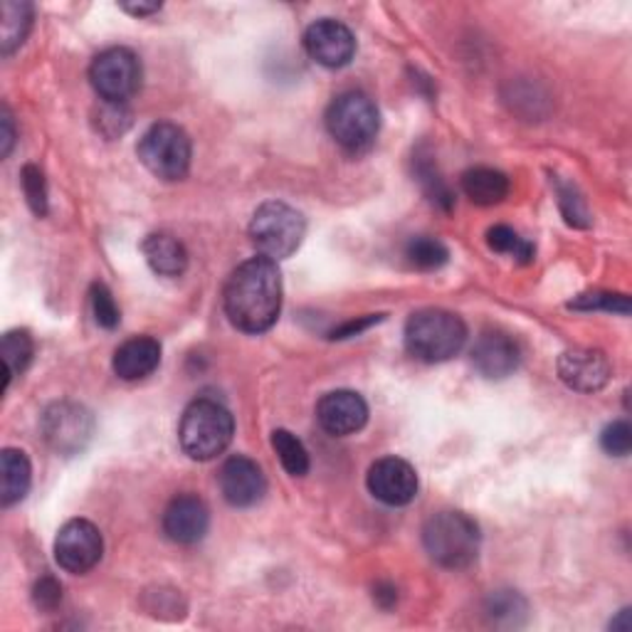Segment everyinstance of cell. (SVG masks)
<instances>
[{"instance_id": "obj_4", "label": "cell", "mask_w": 632, "mask_h": 632, "mask_svg": "<svg viewBox=\"0 0 632 632\" xmlns=\"http://www.w3.org/2000/svg\"><path fill=\"white\" fill-rule=\"evenodd\" d=\"M467 326L458 314L444 309L415 312L405 324V349L422 363H442L462 351Z\"/></svg>"}, {"instance_id": "obj_14", "label": "cell", "mask_w": 632, "mask_h": 632, "mask_svg": "<svg viewBox=\"0 0 632 632\" xmlns=\"http://www.w3.org/2000/svg\"><path fill=\"white\" fill-rule=\"evenodd\" d=\"M558 375L571 391L598 393L608 385L612 369L608 356L598 349H571L561 353Z\"/></svg>"}, {"instance_id": "obj_6", "label": "cell", "mask_w": 632, "mask_h": 632, "mask_svg": "<svg viewBox=\"0 0 632 632\" xmlns=\"http://www.w3.org/2000/svg\"><path fill=\"white\" fill-rule=\"evenodd\" d=\"M304 215L282 201H270L257 207L250 223V237L257 252L274 262L296 252V247L304 240Z\"/></svg>"}, {"instance_id": "obj_23", "label": "cell", "mask_w": 632, "mask_h": 632, "mask_svg": "<svg viewBox=\"0 0 632 632\" xmlns=\"http://www.w3.org/2000/svg\"><path fill=\"white\" fill-rule=\"evenodd\" d=\"M415 178L422 188V193L428 201L442 213H450L454 207V193L452 188L444 181L438 163L430 161V156H415Z\"/></svg>"}, {"instance_id": "obj_22", "label": "cell", "mask_w": 632, "mask_h": 632, "mask_svg": "<svg viewBox=\"0 0 632 632\" xmlns=\"http://www.w3.org/2000/svg\"><path fill=\"white\" fill-rule=\"evenodd\" d=\"M33 27V5L25 0H5L3 3V25H0V53L10 55L25 43Z\"/></svg>"}, {"instance_id": "obj_10", "label": "cell", "mask_w": 632, "mask_h": 632, "mask_svg": "<svg viewBox=\"0 0 632 632\" xmlns=\"http://www.w3.org/2000/svg\"><path fill=\"white\" fill-rule=\"evenodd\" d=\"M45 440L59 454H79L92 440L94 418L92 413L77 403L49 405L43 418Z\"/></svg>"}, {"instance_id": "obj_28", "label": "cell", "mask_w": 632, "mask_h": 632, "mask_svg": "<svg viewBox=\"0 0 632 632\" xmlns=\"http://www.w3.org/2000/svg\"><path fill=\"white\" fill-rule=\"evenodd\" d=\"M487 245L492 247L494 252L509 255V257H514V260L521 262V264L533 262V252H537L529 240H523L519 233H514L511 227H507V225L489 227Z\"/></svg>"}, {"instance_id": "obj_34", "label": "cell", "mask_w": 632, "mask_h": 632, "mask_svg": "<svg viewBox=\"0 0 632 632\" xmlns=\"http://www.w3.org/2000/svg\"><path fill=\"white\" fill-rule=\"evenodd\" d=\"M600 448L606 450L610 458H628L632 450V428L625 420L610 422L606 430L600 432Z\"/></svg>"}, {"instance_id": "obj_15", "label": "cell", "mask_w": 632, "mask_h": 632, "mask_svg": "<svg viewBox=\"0 0 632 632\" xmlns=\"http://www.w3.org/2000/svg\"><path fill=\"white\" fill-rule=\"evenodd\" d=\"M207 527H211V511L195 494H178L176 499L168 501L163 511V533L173 543L193 546L205 537Z\"/></svg>"}, {"instance_id": "obj_29", "label": "cell", "mask_w": 632, "mask_h": 632, "mask_svg": "<svg viewBox=\"0 0 632 632\" xmlns=\"http://www.w3.org/2000/svg\"><path fill=\"white\" fill-rule=\"evenodd\" d=\"M94 126L102 136L116 138V136H122L128 126H132V112H128L126 104L102 102V106H99L94 114Z\"/></svg>"}, {"instance_id": "obj_21", "label": "cell", "mask_w": 632, "mask_h": 632, "mask_svg": "<svg viewBox=\"0 0 632 632\" xmlns=\"http://www.w3.org/2000/svg\"><path fill=\"white\" fill-rule=\"evenodd\" d=\"M0 467H3V487H0V504L3 507H13V504L23 501L30 489V479H33V467L23 450L5 448L0 454Z\"/></svg>"}, {"instance_id": "obj_30", "label": "cell", "mask_w": 632, "mask_h": 632, "mask_svg": "<svg viewBox=\"0 0 632 632\" xmlns=\"http://www.w3.org/2000/svg\"><path fill=\"white\" fill-rule=\"evenodd\" d=\"M556 195H558V207L563 217H566V223L573 227H588L590 217H588V207L586 201H583L580 193L576 191V185L571 183H563L561 178H556Z\"/></svg>"}, {"instance_id": "obj_24", "label": "cell", "mask_w": 632, "mask_h": 632, "mask_svg": "<svg viewBox=\"0 0 632 632\" xmlns=\"http://www.w3.org/2000/svg\"><path fill=\"white\" fill-rule=\"evenodd\" d=\"M33 353H35L33 336H30L25 329L8 331L3 336L0 356H3V363H5V388L10 385V381H13V375H20L27 369L30 361H33Z\"/></svg>"}, {"instance_id": "obj_26", "label": "cell", "mask_w": 632, "mask_h": 632, "mask_svg": "<svg viewBox=\"0 0 632 632\" xmlns=\"http://www.w3.org/2000/svg\"><path fill=\"white\" fill-rule=\"evenodd\" d=\"M272 448L276 452V458H280L282 467L290 472L292 477H304V474L309 472V452H306L302 440L290 430H274Z\"/></svg>"}, {"instance_id": "obj_40", "label": "cell", "mask_w": 632, "mask_h": 632, "mask_svg": "<svg viewBox=\"0 0 632 632\" xmlns=\"http://www.w3.org/2000/svg\"><path fill=\"white\" fill-rule=\"evenodd\" d=\"M628 620H630V610L625 608V610L620 612V618H618L616 622H612L610 628H612V630H630V622H628Z\"/></svg>"}, {"instance_id": "obj_5", "label": "cell", "mask_w": 632, "mask_h": 632, "mask_svg": "<svg viewBox=\"0 0 632 632\" xmlns=\"http://www.w3.org/2000/svg\"><path fill=\"white\" fill-rule=\"evenodd\" d=\"M326 128L336 144L349 154L371 148L381 128V114L365 92H343L326 109Z\"/></svg>"}, {"instance_id": "obj_32", "label": "cell", "mask_w": 632, "mask_h": 632, "mask_svg": "<svg viewBox=\"0 0 632 632\" xmlns=\"http://www.w3.org/2000/svg\"><path fill=\"white\" fill-rule=\"evenodd\" d=\"M89 300H92V312H94V321L102 326V329H116L119 321H122V314H119V306L114 302L112 292L109 286L97 282L92 284V292H89Z\"/></svg>"}, {"instance_id": "obj_27", "label": "cell", "mask_w": 632, "mask_h": 632, "mask_svg": "<svg viewBox=\"0 0 632 632\" xmlns=\"http://www.w3.org/2000/svg\"><path fill=\"white\" fill-rule=\"evenodd\" d=\"M405 257H408V262L413 267H418V270L432 272L448 264L450 250L440 240H435V237L420 235V237H413V240L405 245Z\"/></svg>"}, {"instance_id": "obj_2", "label": "cell", "mask_w": 632, "mask_h": 632, "mask_svg": "<svg viewBox=\"0 0 632 632\" xmlns=\"http://www.w3.org/2000/svg\"><path fill=\"white\" fill-rule=\"evenodd\" d=\"M422 543L428 556L442 568L462 571L479 556L482 533L477 521L462 511H440L425 521Z\"/></svg>"}, {"instance_id": "obj_8", "label": "cell", "mask_w": 632, "mask_h": 632, "mask_svg": "<svg viewBox=\"0 0 632 632\" xmlns=\"http://www.w3.org/2000/svg\"><path fill=\"white\" fill-rule=\"evenodd\" d=\"M142 59L128 47H109L89 67V82L102 102L126 104L142 87Z\"/></svg>"}, {"instance_id": "obj_16", "label": "cell", "mask_w": 632, "mask_h": 632, "mask_svg": "<svg viewBox=\"0 0 632 632\" xmlns=\"http://www.w3.org/2000/svg\"><path fill=\"white\" fill-rule=\"evenodd\" d=\"M316 420L334 438L359 432L369 420V405L353 391H331L316 405Z\"/></svg>"}, {"instance_id": "obj_36", "label": "cell", "mask_w": 632, "mask_h": 632, "mask_svg": "<svg viewBox=\"0 0 632 632\" xmlns=\"http://www.w3.org/2000/svg\"><path fill=\"white\" fill-rule=\"evenodd\" d=\"M381 319H383L381 314L361 316V319L349 321V324L339 326V329H334V331H331V339H349V336H359L361 331H365V329H369V326H373V324H379Z\"/></svg>"}, {"instance_id": "obj_3", "label": "cell", "mask_w": 632, "mask_h": 632, "mask_svg": "<svg viewBox=\"0 0 632 632\" xmlns=\"http://www.w3.org/2000/svg\"><path fill=\"white\" fill-rule=\"evenodd\" d=\"M233 435L235 420L230 410L213 398L193 400L178 425L181 450L195 462H207L223 454L233 442Z\"/></svg>"}, {"instance_id": "obj_38", "label": "cell", "mask_w": 632, "mask_h": 632, "mask_svg": "<svg viewBox=\"0 0 632 632\" xmlns=\"http://www.w3.org/2000/svg\"><path fill=\"white\" fill-rule=\"evenodd\" d=\"M373 598L381 608H393L395 602H398V590H395V586H391V583H379L373 590Z\"/></svg>"}, {"instance_id": "obj_13", "label": "cell", "mask_w": 632, "mask_h": 632, "mask_svg": "<svg viewBox=\"0 0 632 632\" xmlns=\"http://www.w3.org/2000/svg\"><path fill=\"white\" fill-rule=\"evenodd\" d=\"M217 479H221V492L225 501L237 509L255 507L267 492L262 467L255 460L245 458V454H235V458L225 460Z\"/></svg>"}, {"instance_id": "obj_17", "label": "cell", "mask_w": 632, "mask_h": 632, "mask_svg": "<svg viewBox=\"0 0 632 632\" xmlns=\"http://www.w3.org/2000/svg\"><path fill=\"white\" fill-rule=\"evenodd\" d=\"M472 363L484 379H507L521 363L519 343L504 331H484L472 349Z\"/></svg>"}, {"instance_id": "obj_9", "label": "cell", "mask_w": 632, "mask_h": 632, "mask_svg": "<svg viewBox=\"0 0 632 632\" xmlns=\"http://www.w3.org/2000/svg\"><path fill=\"white\" fill-rule=\"evenodd\" d=\"M104 553V539L92 521L72 519L57 531L55 561L59 568L75 576L92 571Z\"/></svg>"}, {"instance_id": "obj_25", "label": "cell", "mask_w": 632, "mask_h": 632, "mask_svg": "<svg viewBox=\"0 0 632 632\" xmlns=\"http://www.w3.org/2000/svg\"><path fill=\"white\" fill-rule=\"evenodd\" d=\"M527 600H523L517 590H497L487 598L484 612L494 622V625L517 628L527 618Z\"/></svg>"}, {"instance_id": "obj_19", "label": "cell", "mask_w": 632, "mask_h": 632, "mask_svg": "<svg viewBox=\"0 0 632 632\" xmlns=\"http://www.w3.org/2000/svg\"><path fill=\"white\" fill-rule=\"evenodd\" d=\"M144 257L148 267L161 276H181L188 267V252L181 240H176L168 233L148 235L144 245Z\"/></svg>"}, {"instance_id": "obj_11", "label": "cell", "mask_w": 632, "mask_h": 632, "mask_svg": "<svg viewBox=\"0 0 632 632\" xmlns=\"http://www.w3.org/2000/svg\"><path fill=\"white\" fill-rule=\"evenodd\" d=\"M304 47L314 63L321 67H346L356 55V37L349 27L334 18H321L309 25L304 35Z\"/></svg>"}, {"instance_id": "obj_33", "label": "cell", "mask_w": 632, "mask_h": 632, "mask_svg": "<svg viewBox=\"0 0 632 632\" xmlns=\"http://www.w3.org/2000/svg\"><path fill=\"white\" fill-rule=\"evenodd\" d=\"M20 181H23V191H25L30 211H33L37 217H45L47 215V183H45L43 171L30 163L23 168V173H20Z\"/></svg>"}, {"instance_id": "obj_35", "label": "cell", "mask_w": 632, "mask_h": 632, "mask_svg": "<svg viewBox=\"0 0 632 632\" xmlns=\"http://www.w3.org/2000/svg\"><path fill=\"white\" fill-rule=\"evenodd\" d=\"M33 602L40 610L53 612L63 602V586L55 576H43L33 588Z\"/></svg>"}, {"instance_id": "obj_1", "label": "cell", "mask_w": 632, "mask_h": 632, "mask_svg": "<svg viewBox=\"0 0 632 632\" xmlns=\"http://www.w3.org/2000/svg\"><path fill=\"white\" fill-rule=\"evenodd\" d=\"M223 304L235 329L245 334L272 329L282 312V274L276 262L262 255L242 262L227 276Z\"/></svg>"}, {"instance_id": "obj_7", "label": "cell", "mask_w": 632, "mask_h": 632, "mask_svg": "<svg viewBox=\"0 0 632 632\" xmlns=\"http://www.w3.org/2000/svg\"><path fill=\"white\" fill-rule=\"evenodd\" d=\"M136 154L156 178L181 181L188 176V168H191L193 146L181 126L158 122L151 128H146L144 136L138 138Z\"/></svg>"}, {"instance_id": "obj_31", "label": "cell", "mask_w": 632, "mask_h": 632, "mask_svg": "<svg viewBox=\"0 0 632 632\" xmlns=\"http://www.w3.org/2000/svg\"><path fill=\"white\" fill-rule=\"evenodd\" d=\"M571 309H580V312H616L628 316L630 314V300L625 294H612V292H588V294H580L573 300Z\"/></svg>"}, {"instance_id": "obj_12", "label": "cell", "mask_w": 632, "mask_h": 632, "mask_svg": "<svg viewBox=\"0 0 632 632\" xmlns=\"http://www.w3.org/2000/svg\"><path fill=\"white\" fill-rule=\"evenodd\" d=\"M369 492L388 507H405L418 497V472L400 458H383L371 464Z\"/></svg>"}, {"instance_id": "obj_18", "label": "cell", "mask_w": 632, "mask_h": 632, "mask_svg": "<svg viewBox=\"0 0 632 632\" xmlns=\"http://www.w3.org/2000/svg\"><path fill=\"white\" fill-rule=\"evenodd\" d=\"M161 363V343L151 336H136L119 346L114 353V373L122 381H142Z\"/></svg>"}, {"instance_id": "obj_39", "label": "cell", "mask_w": 632, "mask_h": 632, "mask_svg": "<svg viewBox=\"0 0 632 632\" xmlns=\"http://www.w3.org/2000/svg\"><path fill=\"white\" fill-rule=\"evenodd\" d=\"M122 10H126V13L134 18H144V15L158 13V10H161V3H122Z\"/></svg>"}, {"instance_id": "obj_37", "label": "cell", "mask_w": 632, "mask_h": 632, "mask_svg": "<svg viewBox=\"0 0 632 632\" xmlns=\"http://www.w3.org/2000/svg\"><path fill=\"white\" fill-rule=\"evenodd\" d=\"M15 144V126H13V116H10L8 106L0 109V156L8 158V154L13 151Z\"/></svg>"}, {"instance_id": "obj_20", "label": "cell", "mask_w": 632, "mask_h": 632, "mask_svg": "<svg viewBox=\"0 0 632 632\" xmlns=\"http://www.w3.org/2000/svg\"><path fill=\"white\" fill-rule=\"evenodd\" d=\"M462 191L474 205L489 207L509 195V178L497 168L477 166L462 173Z\"/></svg>"}]
</instances>
